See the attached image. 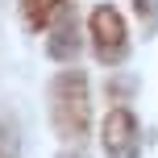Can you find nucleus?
I'll use <instances>...</instances> for the list:
<instances>
[{
  "label": "nucleus",
  "mask_w": 158,
  "mask_h": 158,
  "mask_svg": "<svg viewBox=\"0 0 158 158\" xmlns=\"http://www.w3.org/2000/svg\"><path fill=\"white\" fill-rule=\"evenodd\" d=\"M87 29H92V46H96V58L100 63H121L129 54V29H125V17L121 8L112 4H96L92 17H87Z\"/></svg>",
  "instance_id": "f03ea898"
},
{
  "label": "nucleus",
  "mask_w": 158,
  "mask_h": 158,
  "mask_svg": "<svg viewBox=\"0 0 158 158\" xmlns=\"http://www.w3.org/2000/svg\"><path fill=\"white\" fill-rule=\"evenodd\" d=\"M104 154L108 158H137V121L129 108H112L104 117Z\"/></svg>",
  "instance_id": "7ed1b4c3"
},
{
  "label": "nucleus",
  "mask_w": 158,
  "mask_h": 158,
  "mask_svg": "<svg viewBox=\"0 0 158 158\" xmlns=\"http://www.w3.org/2000/svg\"><path fill=\"white\" fill-rule=\"evenodd\" d=\"M87 121H92V87H87L83 71H63L50 83V125L58 137L79 142L87 133Z\"/></svg>",
  "instance_id": "f257e3e1"
},
{
  "label": "nucleus",
  "mask_w": 158,
  "mask_h": 158,
  "mask_svg": "<svg viewBox=\"0 0 158 158\" xmlns=\"http://www.w3.org/2000/svg\"><path fill=\"white\" fill-rule=\"evenodd\" d=\"M67 0H21V13L25 21H29V29H42V25H50L58 13H63Z\"/></svg>",
  "instance_id": "39448f33"
},
{
  "label": "nucleus",
  "mask_w": 158,
  "mask_h": 158,
  "mask_svg": "<svg viewBox=\"0 0 158 158\" xmlns=\"http://www.w3.org/2000/svg\"><path fill=\"white\" fill-rule=\"evenodd\" d=\"M75 50H79L75 17H58L54 33H50V58H75Z\"/></svg>",
  "instance_id": "20e7f679"
},
{
  "label": "nucleus",
  "mask_w": 158,
  "mask_h": 158,
  "mask_svg": "<svg viewBox=\"0 0 158 158\" xmlns=\"http://www.w3.org/2000/svg\"><path fill=\"white\" fill-rule=\"evenodd\" d=\"M63 158H83V154H75V150H67V154H63Z\"/></svg>",
  "instance_id": "423d86ee"
}]
</instances>
